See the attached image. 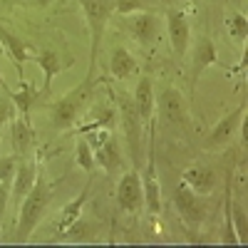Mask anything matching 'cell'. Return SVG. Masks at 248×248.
<instances>
[{"mask_svg": "<svg viewBox=\"0 0 248 248\" xmlns=\"http://www.w3.org/2000/svg\"><path fill=\"white\" fill-rule=\"evenodd\" d=\"M209 3H214V0H209Z\"/></svg>", "mask_w": 248, "mask_h": 248, "instance_id": "cell-34", "label": "cell"}, {"mask_svg": "<svg viewBox=\"0 0 248 248\" xmlns=\"http://www.w3.org/2000/svg\"><path fill=\"white\" fill-rule=\"evenodd\" d=\"M117 203L122 206L127 214H141L144 211V191H141V174L127 171L122 174L119 184H117Z\"/></svg>", "mask_w": 248, "mask_h": 248, "instance_id": "cell-6", "label": "cell"}, {"mask_svg": "<svg viewBox=\"0 0 248 248\" xmlns=\"http://www.w3.org/2000/svg\"><path fill=\"white\" fill-rule=\"evenodd\" d=\"M152 3L149 0H114V13L117 15H132V13H141L149 10Z\"/></svg>", "mask_w": 248, "mask_h": 248, "instance_id": "cell-27", "label": "cell"}, {"mask_svg": "<svg viewBox=\"0 0 248 248\" xmlns=\"http://www.w3.org/2000/svg\"><path fill=\"white\" fill-rule=\"evenodd\" d=\"M37 164L25 159V161H17V169H15V176H13V186H10V201L15 206H20V201L25 199V194L35 186V179H37Z\"/></svg>", "mask_w": 248, "mask_h": 248, "instance_id": "cell-11", "label": "cell"}, {"mask_svg": "<svg viewBox=\"0 0 248 248\" xmlns=\"http://www.w3.org/2000/svg\"><path fill=\"white\" fill-rule=\"evenodd\" d=\"M94 161H97L105 171H109V174L117 171V169L122 167V154H119V144H117V139L109 137L99 149H94Z\"/></svg>", "mask_w": 248, "mask_h": 248, "instance_id": "cell-19", "label": "cell"}, {"mask_svg": "<svg viewBox=\"0 0 248 248\" xmlns=\"http://www.w3.org/2000/svg\"><path fill=\"white\" fill-rule=\"evenodd\" d=\"M3 90H5V85H3ZM15 114H17V107H15V102L10 99V94H0V127L8 124V122H13Z\"/></svg>", "mask_w": 248, "mask_h": 248, "instance_id": "cell-28", "label": "cell"}, {"mask_svg": "<svg viewBox=\"0 0 248 248\" xmlns=\"http://www.w3.org/2000/svg\"><path fill=\"white\" fill-rule=\"evenodd\" d=\"M97 223H90V221H82V218H77V221H72L65 231H62V238L65 241H92V238H97Z\"/></svg>", "mask_w": 248, "mask_h": 248, "instance_id": "cell-23", "label": "cell"}, {"mask_svg": "<svg viewBox=\"0 0 248 248\" xmlns=\"http://www.w3.org/2000/svg\"><path fill=\"white\" fill-rule=\"evenodd\" d=\"M17 161H20V156H17V154L0 159V184H10V181H13L15 169H17Z\"/></svg>", "mask_w": 248, "mask_h": 248, "instance_id": "cell-29", "label": "cell"}, {"mask_svg": "<svg viewBox=\"0 0 248 248\" xmlns=\"http://www.w3.org/2000/svg\"><path fill=\"white\" fill-rule=\"evenodd\" d=\"M117 105H119V114H122V129H124V139H127V147H129V154L134 159V167L144 161V134H141V117L134 107V99L127 94V92H119L117 97Z\"/></svg>", "mask_w": 248, "mask_h": 248, "instance_id": "cell-4", "label": "cell"}, {"mask_svg": "<svg viewBox=\"0 0 248 248\" xmlns=\"http://www.w3.org/2000/svg\"><path fill=\"white\" fill-rule=\"evenodd\" d=\"M82 8V15L87 20L90 28V70L87 77L94 79V65L99 57V47H102V37H105L107 23L114 13V0H75Z\"/></svg>", "mask_w": 248, "mask_h": 248, "instance_id": "cell-2", "label": "cell"}, {"mask_svg": "<svg viewBox=\"0 0 248 248\" xmlns=\"http://www.w3.org/2000/svg\"><path fill=\"white\" fill-rule=\"evenodd\" d=\"M109 137H112V134H109L107 129H92V132H87V137H85V139L90 141V147H92V149H99L102 144H105V141L109 139Z\"/></svg>", "mask_w": 248, "mask_h": 248, "instance_id": "cell-30", "label": "cell"}, {"mask_svg": "<svg viewBox=\"0 0 248 248\" xmlns=\"http://www.w3.org/2000/svg\"><path fill=\"white\" fill-rule=\"evenodd\" d=\"M92 94V77H87L79 87H75L72 92H67L65 97H60L57 102H52L50 109V122L55 124L57 129H67L79 119L82 109H85L87 99Z\"/></svg>", "mask_w": 248, "mask_h": 248, "instance_id": "cell-3", "label": "cell"}, {"mask_svg": "<svg viewBox=\"0 0 248 248\" xmlns=\"http://www.w3.org/2000/svg\"><path fill=\"white\" fill-rule=\"evenodd\" d=\"M159 109L171 124H184L186 122V102L176 87H164L159 94Z\"/></svg>", "mask_w": 248, "mask_h": 248, "instance_id": "cell-15", "label": "cell"}, {"mask_svg": "<svg viewBox=\"0 0 248 248\" xmlns=\"http://www.w3.org/2000/svg\"><path fill=\"white\" fill-rule=\"evenodd\" d=\"M223 236H221V243L223 246H241L238 236H236V229H233V218H231V189H226V209H223Z\"/></svg>", "mask_w": 248, "mask_h": 248, "instance_id": "cell-24", "label": "cell"}, {"mask_svg": "<svg viewBox=\"0 0 248 248\" xmlns=\"http://www.w3.org/2000/svg\"><path fill=\"white\" fill-rule=\"evenodd\" d=\"M109 67H112V75H114L117 79H129V77H134L137 70H139L137 62H134V57L129 55V50H124V47H117V50L112 52Z\"/></svg>", "mask_w": 248, "mask_h": 248, "instance_id": "cell-22", "label": "cell"}, {"mask_svg": "<svg viewBox=\"0 0 248 248\" xmlns=\"http://www.w3.org/2000/svg\"><path fill=\"white\" fill-rule=\"evenodd\" d=\"M181 181L189 186L191 191L206 196V194H211V191H214V186H216V174H214V169L203 167V164H191V167H186V169H184Z\"/></svg>", "mask_w": 248, "mask_h": 248, "instance_id": "cell-13", "label": "cell"}, {"mask_svg": "<svg viewBox=\"0 0 248 248\" xmlns=\"http://www.w3.org/2000/svg\"><path fill=\"white\" fill-rule=\"evenodd\" d=\"M216 60H218V52H216V45H214V40L211 37H199V43L194 45V65H191V90L196 87V82L201 77V72L206 67H211L216 65Z\"/></svg>", "mask_w": 248, "mask_h": 248, "instance_id": "cell-14", "label": "cell"}, {"mask_svg": "<svg viewBox=\"0 0 248 248\" xmlns=\"http://www.w3.org/2000/svg\"><path fill=\"white\" fill-rule=\"evenodd\" d=\"M10 144H13V152L17 156H25L30 154L32 144H35V132L30 127L28 119H13V127H10Z\"/></svg>", "mask_w": 248, "mask_h": 248, "instance_id": "cell-17", "label": "cell"}, {"mask_svg": "<svg viewBox=\"0 0 248 248\" xmlns=\"http://www.w3.org/2000/svg\"><path fill=\"white\" fill-rule=\"evenodd\" d=\"M141 174V191H144V209L149 214H159L161 211V186H159V179H156V169H154V161L149 159L147 167H144Z\"/></svg>", "mask_w": 248, "mask_h": 248, "instance_id": "cell-12", "label": "cell"}, {"mask_svg": "<svg viewBox=\"0 0 248 248\" xmlns=\"http://www.w3.org/2000/svg\"><path fill=\"white\" fill-rule=\"evenodd\" d=\"M75 161H77V167L85 169L87 174L94 171V149L90 147V141L85 137H79V141H77V156H75Z\"/></svg>", "mask_w": 248, "mask_h": 248, "instance_id": "cell-25", "label": "cell"}, {"mask_svg": "<svg viewBox=\"0 0 248 248\" xmlns=\"http://www.w3.org/2000/svg\"><path fill=\"white\" fill-rule=\"evenodd\" d=\"M10 203V184H0V221L5 216V206Z\"/></svg>", "mask_w": 248, "mask_h": 248, "instance_id": "cell-31", "label": "cell"}, {"mask_svg": "<svg viewBox=\"0 0 248 248\" xmlns=\"http://www.w3.org/2000/svg\"><path fill=\"white\" fill-rule=\"evenodd\" d=\"M127 17H129V20H127V28H129L132 37L137 40L139 45L149 47V45L156 43V37H159V32H161V20H159L154 13L141 10V13H132V15H127Z\"/></svg>", "mask_w": 248, "mask_h": 248, "instance_id": "cell-8", "label": "cell"}, {"mask_svg": "<svg viewBox=\"0 0 248 248\" xmlns=\"http://www.w3.org/2000/svg\"><path fill=\"white\" fill-rule=\"evenodd\" d=\"M32 60L40 65V70H43V75H45V92H50V87H52V79L60 75V70H62V62H60V55L57 52H52V50H43V52H35L32 55Z\"/></svg>", "mask_w": 248, "mask_h": 248, "instance_id": "cell-21", "label": "cell"}, {"mask_svg": "<svg viewBox=\"0 0 248 248\" xmlns=\"http://www.w3.org/2000/svg\"><path fill=\"white\" fill-rule=\"evenodd\" d=\"M243 114H246V99H241V105L226 114L216 127L211 129V134L203 139V149H216V147H223L233 139V134H238V127L243 122Z\"/></svg>", "mask_w": 248, "mask_h": 248, "instance_id": "cell-7", "label": "cell"}, {"mask_svg": "<svg viewBox=\"0 0 248 248\" xmlns=\"http://www.w3.org/2000/svg\"><path fill=\"white\" fill-rule=\"evenodd\" d=\"M132 99H134V107H137L141 122H144V124L152 122V117H154V105H156V102H154V85H152L149 77H141V79H139V85H137Z\"/></svg>", "mask_w": 248, "mask_h": 248, "instance_id": "cell-16", "label": "cell"}, {"mask_svg": "<svg viewBox=\"0 0 248 248\" xmlns=\"http://www.w3.org/2000/svg\"><path fill=\"white\" fill-rule=\"evenodd\" d=\"M90 186H92V179L85 184V189L77 194V199H72L65 209L60 211V231H65L72 221H77V218L82 216V209H85V203H87V199H90Z\"/></svg>", "mask_w": 248, "mask_h": 248, "instance_id": "cell-20", "label": "cell"}, {"mask_svg": "<svg viewBox=\"0 0 248 248\" xmlns=\"http://www.w3.org/2000/svg\"><path fill=\"white\" fill-rule=\"evenodd\" d=\"M229 35H231V40L246 45V40H248V20H246L243 13H233L229 17Z\"/></svg>", "mask_w": 248, "mask_h": 248, "instance_id": "cell-26", "label": "cell"}, {"mask_svg": "<svg viewBox=\"0 0 248 248\" xmlns=\"http://www.w3.org/2000/svg\"><path fill=\"white\" fill-rule=\"evenodd\" d=\"M167 32H169V43L176 57H186L191 45V25L184 10H169L167 13Z\"/></svg>", "mask_w": 248, "mask_h": 248, "instance_id": "cell-9", "label": "cell"}, {"mask_svg": "<svg viewBox=\"0 0 248 248\" xmlns=\"http://www.w3.org/2000/svg\"><path fill=\"white\" fill-rule=\"evenodd\" d=\"M50 186L45 181L43 174H37L35 179V186L25 194V199L20 201V216H17V223H15V241L23 243L30 238V233L40 226V221L45 218L47 214V206H50Z\"/></svg>", "mask_w": 248, "mask_h": 248, "instance_id": "cell-1", "label": "cell"}, {"mask_svg": "<svg viewBox=\"0 0 248 248\" xmlns=\"http://www.w3.org/2000/svg\"><path fill=\"white\" fill-rule=\"evenodd\" d=\"M0 87H3V70H0Z\"/></svg>", "mask_w": 248, "mask_h": 248, "instance_id": "cell-33", "label": "cell"}, {"mask_svg": "<svg viewBox=\"0 0 248 248\" xmlns=\"http://www.w3.org/2000/svg\"><path fill=\"white\" fill-rule=\"evenodd\" d=\"M30 3H35V5H50L52 0H30Z\"/></svg>", "mask_w": 248, "mask_h": 248, "instance_id": "cell-32", "label": "cell"}, {"mask_svg": "<svg viewBox=\"0 0 248 248\" xmlns=\"http://www.w3.org/2000/svg\"><path fill=\"white\" fill-rule=\"evenodd\" d=\"M174 206H176L179 218L189 226V229H199L201 221L206 218V206H203L201 194L191 191L184 181L179 184V189H176V194H174Z\"/></svg>", "mask_w": 248, "mask_h": 248, "instance_id": "cell-5", "label": "cell"}, {"mask_svg": "<svg viewBox=\"0 0 248 248\" xmlns=\"http://www.w3.org/2000/svg\"><path fill=\"white\" fill-rule=\"evenodd\" d=\"M5 90H8V87H5ZM8 94H10V99L15 102L17 114L30 122V109H32V105H35L37 97H40L37 90H35L32 85H28L25 77H23V79H20V87H17V90H8Z\"/></svg>", "mask_w": 248, "mask_h": 248, "instance_id": "cell-18", "label": "cell"}, {"mask_svg": "<svg viewBox=\"0 0 248 248\" xmlns=\"http://www.w3.org/2000/svg\"><path fill=\"white\" fill-rule=\"evenodd\" d=\"M0 45H3V50L10 55L13 65L17 67L20 79H23V67H25V62H28V60H32L35 50H32L28 43H23V40H20L13 30H8L3 23H0Z\"/></svg>", "mask_w": 248, "mask_h": 248, "instance_id": "cell-10", "label": "cell"}]
</instances>
